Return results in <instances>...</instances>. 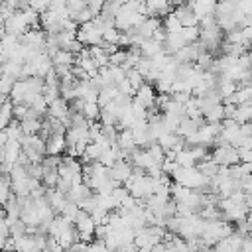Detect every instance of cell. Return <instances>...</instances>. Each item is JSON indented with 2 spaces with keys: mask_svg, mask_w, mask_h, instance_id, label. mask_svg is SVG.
Returning <instances> with one entry per match:
<instances>
[{
  "mask_svg": "<svg viewBox=\"0 0 252 252\" xmlns=\"http://www.w3.org/2000/svg\"><path fill=\"white\" fill-rule=\"evenodd\" d=\"M219 207H220L222 219H226L228 222L244 220L250 213V207L246 205V191L244 189H238L228 197H220Z\"/></svg>",
  "mask_w": 252,
  "mask_h": 252,
  "instance_id": "cell-1",
  "label": "cell"
},
{
  "mask_svg": "<svg viewBox=\"0 0 252 252\" xmlns=\"http://www.w3.org/2000/svg\"><path fill=\"white\" fill-rule=\"evenodd\" d=\"M199 41L205 45L207 51H215L222 43V28L217 24L215 14L205 16L199 20Z\"/></svg>",
  "mask_w": 252,
  "mask_h": 252,
  "instance_id": "cell-2",
  "label": "cell"
},
{
  "mask_svg": "<svg viewBox=\"0 0 252 252\" xmlns=\"http://www.w3.org/2000/svg\"><path fill=\"white\" fill-rule=\"evenodd\" d=\"M171 179L191 189L205 191V187H209V177H205V173L195 165H177L171 171Z\"/></svg>",
  "mask_w": 252,
  "mask_h": 252,
  "instance_id": "cell-3",
  "label": "cell"
},
{
  "mask_svg": "<svg viewBox=\"0 0 252 252\" xmlns=\"http://www.w3.org/2000/svg\"><path fill=\"white\" fill-rule=\"evenodd\" d=\"M102 28H104V24L96 16L77 28V39L83 45H100L102 43Z\"/></svg>",
  "mask_w": 252,
  "mask_h": 252,
  "instance_id": "cell-4",
  "label": "cell"
},
{
  "mask_svg": "<svg viewBox=\"0 0 252 252\" xmlns=\"http://www.w3.org/2000/svg\"><path fill=\"white\" fill-rule=\"evenodd\" d=\"M232 232V226H230V222L224 219V220H220V219H213V220H207L205 222V228H203V232H201V238L205 240V244L209 246V248H213L220 238H224V236H228Z\"/></svg>",
  "mask_w": 252,
  "mask_h": 252,
  "instance_id": "cell-5",
  "label": "cell"
},
{
  "mask_svg": "<svg viewBox=\"0 0 252 252\" xmlns=\"http://www.w3.org/2000/svg\"><path fill=\"white\" fill-rule=\"evenodd\" d=\"M146 18V14H142V12H138V10H134L128 2L126 4H122L120 6V10L116 12V18H114V26L120 30V32H126V30H132V28H136L142 20Z\"/></svg>",
  "mask_w": 252,
  "mask_h": 252,
  "instance_id": "cell-6",
  "label": "cell"
},
{
  "mask_svg": "<svg viewBox=\"0 0 252 252\" xmlns=\"http://www.w3.org/2000/svg\"><path fill=\"white\" fill-rule=\"evenodd\" d=\"M211 158L219 163V165H234L240 161L238 158V148L232 144H219L215 146V152L211 154Z\"/></svg>",
  "mask_w": 252,
  "mask_h": 252,
  "instance_id": "cell-7",
  "label": "cell"
},
{
  "mask_svg": "<svg viewBox=\"0 0 252 252\" xmlns=\"http://www.w3.org/2000/svg\"><path fill=\"white\" fill-rule=\"evenodd\" d=\"M75 228H77L81 240L91 242L93 240V234H94V228H96V222L91 217V213H87V211L81 209L79 215H77V219H75Z\"/></svg>",
  "mask_w": 252,
  "mask_h": 252,
  "instance_id": "cell-8",
  "label": "cell"
},
{
  "mask_svg": "<svg viewBox=\"0 0 252 252\" xmlns=\"http://www.w3.org/2000/svg\"><path fill=\"white\" fill-rule=\"evenodd\" d=\"M45 41H47V35L39 28H32V32H24L20 35V43L30 47L32 51H45Z\"/></svg>",
  "mask_w": 252,
  "mask_h": 252,
  "instance_id": "cell-9",
  "label": "cell"
},
{
  "mask_svg": "<svg viewBox=\"0 0 252 252\" xmlns=\"http://www.w3.org/2000/svg\"><path fill=\"white\" fill-rule=\"evenodd\" d=\"M28 28H30V24H28V20H26V14H24V10H20V12H14L10 18H6V20H4V30H6L8 33H14V35H22L24 32H28Z\"/></svg>",
  "mask_w": 252,
  "mask_h": 252,
  "instance_id": "cell-10",
  "label": "cell"
},
{
  "mask_svg": "<svg viewBox=\"0 0 252 252\" xmlns=\"http://www.w3.org/2000/svg\"><path fill=\"white\" fill-rule=\"evenodd\" d=\"M132 169H134L132 161L126 159V158H120V159H116V161L108 167V175H110L112 179H116L118 183H126V179L132 175Z\"/></svg>",
  "mask_w": 252,
  "mask_h": 252,
  "instance_id": "cell-11",
  "label": "cell"
},
{
  "mask_svg": "<svg viewBox=\"0 0 252 252\" xmlns=\"http://www.w3.org/2000/svg\"><path fill=\"white\" fill-rule=\"evenodd\" d=\"M67 150V138L61 132H51L45 138V156H61Z\"/></svg>",
  "mask_w": 252,
  "mask_h": 252,
  "instance_id": "cell-12",
  "label": "cell"
},
{
  "mask_svg": "<svg viewBox=\"0 0 252 252\" xmlns=\"http://www.w3.org/2000/svg\"><path fill=\"white\" fill-rule=\"evenodd\" d=\"M134 100H138L144 108H154V104H156V93H154V87L150 85V83H144L140 89H136V93H134Z\"/></svg>",
  "mask_w": 252,
  "mask_h": 252,
  "instance_id": "cell-13",
  "label": "cell"
},
{
  "mask_svg": "<svg viewBox=\"0 0 252 252\" xmlns=\"http://www.w3.org/2000/svg\"><path fill=\"white\" fill-rule=\"evenodd\" d=\"M45 199L49 201V205H51V209L55 211V213H63V209H65V205H67V193H61L57 187H45Z\"/></svg>",
  "mask_w": 252,
  "mask_h": 252,
  "instance_id": "cell-14",
  "label": "cell"
},
{
  "mask_svg": "<svg viewBox=\"0 0 252 252\" xmlns=\"http://www.w3.org/2000/svg\"><path fill=\"white\" fill-rule=\"evenodd\" d=\"M175 18L181 22V26H199V18L195 16L191 4H179L173 8Z\"/></svg>",
  "mask_w": 252,
  "mask_h": 252,
  "instance_id": "cell-15",
  "label": "cell"
},
{
  "mask_svg": "<svg viewBox=\"0 0 252 252\" xmlns=\"http://www.w3.org/2000/svg\"><path fill=\"white\" fill-rule=\"evenodd\" d=\"M116 144H118V148L124 152V156L128 158L138 146H136V142H134V134H132V128H120L118 130V138H116Z\"/></svg>",
  "mask_w": 252,
  "mask_h": 252,
  "instance_id": "cell-16",
  "label": "cell"
},
{
  "mask_svg": "<svg viewBox=\"0 0 252 252\" xmlns=\"http://www.w3.org/2000/svg\"><path fill=\"white\" fill-rule=\"evenodd\" d=\"M128 159L132 161V165L142 167V169H148L150 165L158 163V161L152 158V154L148 152V148H136V150L130 154V158H128Z\"/></svg>",
  "mask_w": 252,
  "mask_h": 252,
  "instance_id": "cell-17",
  "label": "cell"
},
{
  "mask_svg": "<svg viewBox=\"0 0 252 252\" xmlns=\"http://www.w3.org/2000/svg\"><path fill=\"white\" fill-rule=\"evenodd\" d=\"M189 4H191V8H193L195 16L201 20V18H205V16H213V14H215L219 0H191Z\"/></svg>",
  "mask_w": 252,
  "mask_h": 252,
  "instance_id": "cell-18",
  "label": "cell"
},
{
  "mask_svg": "<svg viewBox=\"0 0 252 252\" xmlns=\"http://www.w3.org/2000/svg\"><path fill=\"white\" fill-rule=\"evenodd\" d=\"M203 124V118H191V116H183L181 120H179V126H177V134L179 136H183V138H187V136H191V134H195L197 130H199V126Z\"/></svg>",
  "mask_w": 252,
  "mask_h": 252,
  "instance_id": "cell-19",
  "label": "cell"
},
{
  "mask_svg": "<svg viewBox=\"0 0 252 252\" xmlns=\"http://www.w3.org/2000/svg\"><path fill=\"white\" fill-rule=\"evenodd\" d=\"M148 16H165L171 12V2L169 0H146Z\"/></svg>",
  "mask_w": 252,
  "mask_h": 252,
  "instance_id": "cell-20",
  "label": "cell"
},
{
  "mask_svg": "<svg viewBox=\"0 0 252 252\" xmlns=\"http://www.w3.org/2000/svg\"><path fill=\"white\" fill-rule=\"evenodd\" d=\"M93 193H91V187L83 181V183H79V185H73L69 191H67V199H71V201H75V203H81V201H85L87 197H91Z\"/></svg>",
  "mask_w": 252,
  "mask_h": 252,
  "instance_id": "cell-21",
  "label": "cell"
},
{
  "mask_svg": "<svg viewBox=\"0 0 252 252\" xmlns=\"http://www.w3.org/2000/svg\"><path fill=\"white\" fill-rule=\"evenodd\" d=\"M140 51H142L144 57H154L159 51H163V43L158 41V39H154V37H148V39H144L140 43Z\"/></svg>",
  "mask_w": 252,
  "mask_h": 252,
  "instance_id": "cell-22",
  "label": "cell"
},
{
  "mask_svg": "<svg viewBox=\"0 0 252 252\" xmlns=\"http://www.w3.org/2000/svg\"><path fill=\"white\" fill-rule=\"evenodd\" d=\"M175 161H177V165H195L199 159H197L195 152L191 150V146H185L179 152H175Z\"/></svg>",
  "mask_w": 252,
  "mask_h": 252,
  "instance_id": "cell-23",
  "label": "cell"
},
{
  "mask_svg": "<svg viewBox=\"0 0 252 252\" xmlns=\"http://www.w3.org/2000/svg\"><path fill=\"white\" fill-rule=\"evenodd\" d=\"M232 118L236 122H252V102H244V104H236Z\"/></svg>",
  "mask_w": 252,
  "mask_h": 252,
  "instance_id": "cell-24",
  "label": "cell"
},
{
  "mask_svg": "<svg viewBox=\"0 0 252 252\" xmlns=\"http://www.w3.org/2000/svg\"><path fill=\"white\" fill-rule=\"evenodd\" d=\"M203 118H205V122H222L224 120V104L219 102V104L211 106L209 110L203 112Z\"/></svg>",
  "mask_w": 252,
  "mask_h": 252,
  "instance_id": "cell-25",
  "label": "cell"
},
{
  "mask_svg": "<svg viewBox=\"0 0 252 252\" xmlns=\"http://www.w3.org/2000/svg\"><path fill=\"white\" fill-rule=\"evenodd\" d=\"M53 65H75V61H77V55L73 53V51H69V49H59L53 57Z\"/></svg>",
  "mask_w": 252,
  "mask_h": 252,
  "instance_id": "cell-26",
  "label": "cell"
},
{
  "mask_svg": "<svg viewBox=\"0 0 252 252\" xmlns=\"http://www.w3.org/2000/svg\"><path fill=\"white\" fill-rule=\"evenodd\" d=\"M81 112L87 116V120H96V118H100V104L93 102V100H85Z\"/></svg>",
  "mask_w": 252,
  "mask_h": 252,
  "instance_id": "cell-27",
  "label": "cell"
},
{
  "mask_svg": "<svg viewBox=\"0 0 252 252\" xmlns=\"http://www.w3.org/2000/svg\"><path fill=\"white\" fill-rule=\"evenodd\" d=\"M20 124H22L24 134H37L39 128H41V120H39L37 116H33V118H24V120H20Z\"/></svg>",
  "mask_w": 252,
  "mask_h": 252,
  "instance_id": "cell-28",
  "label": "cell"
},
{
  "mask_svg": "<svg viewBox=\"0 0 252 252\" xmlns=\"http://www.w3.org/2000/svg\"><path fill=\"white\" fill-rule=\"evenodd\" d=\"M12 195V179L8 173H2L0 175V201L6 203V199Z\"/></svg>",
  "mask_w": 252,
  "mask_h": 252,
  "instance_id": "cell-29",
  "label": "cell"
},
{
  "mask_svg": "<svg viewBox=\"0 0 252 252\" xmlns=\"http://www.w3.org/2000/svg\"><path fill=\"white\" fill-rule=\"evenodd\" d=\"M126 77H128V81L132 83V87H134V89H140V87L144 85V75H142L136 67L128 69V71H126Z\"/></svg>",
  "mask_w": 252,
  "mask_h": 252,
  "instance_id": "cell-30",
  "label": "cell"
},
{
  "mask_svg": "<svg viewBox=\"0 0 252 252\" xmlns=\"http://www.w3.org/2000/svg\"><path fill=\"white\" fill-rule=\"evenodd\" d=\"M16 81H18V79H14V77L2 73V75H0V93H2V94H10L12 89H14V83H16Z\"/></svg>",
  "mask_w": 252,
  "mask_h": 252,
  "instance_id": "cell-31",
  "label": "cell"
},
{
  "mask_svg": "<svg viewBox=\"0 0 252 252\" xmlns=\"http://www.w3.org/2000/svg\"><path fill=\"white\" fill-rule=\"evenodd\" d=\"M116 87H118V91H120L122 94H134V93H136V89L132 87V83L128 81V77H124L122 81H118Z\"/></svg>",
  "mask_w": 252,
  "mask_h": 252,
  "instance_id": "cell-32",
  "label": "cell"
},
{
  "mask_svg": "<svg viewBox=\"0 0 252 252\" xmlns=\"http://www.w3.org/2000/svg\"><path fill=\"white\" fill-rule=\"evenodd\" d=\"M49 4H51V0H30V8L32 10H35V12H45V10H49Z\"/></svg>",
  "mask_w": 252,
  "mask_h": 252,
  "instance_id": "cell-33",
  "label": "cell"
},
{
  "mask_svg": "<svg viewBox=\"0 0 252 252\" xmlns=\"http://www.w3.org/2000/svg\"><path fill=\"white\" fill-rule=\"evenodd\" d=\"M28 110H30V106H28V104H24V102H20V104H14V118H18V120H24V118L28 116Z\"/></svg>",
  "mask_w": 252,
  "mask_h": 252,
  "instance_id": "cell-34",
  "label": "cell"
},
{
  "mask_svg": "<svg viewBox=\"0 0 252 252\" xmlns=\"http://www.w3.org/2000/svg\"><path fill=\"white\" fill-rule=\"evenodd\" d=\"M238 158H240V161L252 163V150L246 148V146H240V148H238Z\"/></svg>",
  "mask_w": 252,
  "mask_h": 252,
  "instance_id": "cell-35",
  "label": "cell"
},
{
  "mask_svg": "<svg viewBox=\"0 0 252 252\" xmlns=\"http://www.w3.org/2000/svg\"><path fill=\"white\" fill-rule=\"evenodd\" d=\"M242 189L246 193H252V173H248L244 179H242Z\"/></svg>",
  "mask_w": 252,
  "mask_h": 252,
  "instance_id": "cell-36",
  "label": "cell"
},
{
  "mask_svg": "<svg viewBox=\"0 0 252 252\" xmlns=\"http://www.w3.org/2000/svg\"><path fill=\"white\" fill-rule=\"evenodd\" d=\"M246 224H248V232L252 234V211H250L248 217H246Z\"/></svg>",
  "mask_w": 252,
  "mask_h": 252,
  "instance_id": "cell-37",
  "label": "cell"
},
{
  "mask_svg": "<svg viewBox=\"0 0 252 252\" xmlns=\"http://www.w3.org/2000/svg\"><path fill=\"white\" fill-rule=\"evenodd\" d=\"M173 6H179V4H185V0H169Z\"/></svg>",
  "mask_w": 252,
  "mask_h": 252,
  "instance_id": "cell-38",
  "label": "cell"
},
{
  "mask_svg": "<svg viewBox=\"0 0 252 252\" xmlns=\"http://www.w3.org/2000/svg\"><path fill=\"white\" fill-rule=\"evenodd\" d=\"M2 28H4V18L0 16V30H2Z\"/></svg>",
  "mask_w": 252,
  "mask_h": 252,
  "instance_id": "cell-39",
  "label": "cell"
},
{
  "mask_svg": "<svg viewBox=\"0 0 252 252\" xmlns=\"http://www.w3.org/2000/svg\"><path fill=\"white\" fill-rule=\"evenodd\" d=\"M116 2H118V4H126L128 0H116Z\"/></svg>",
  "mask_w": 252,
  "mask_h": 252,
  "instance_id": "cell-40",
  "label": "cell"
},
{
  "mask_svg": "<svg viewBox=\"0 0 252 252\" xmlns=\"http://www.w3.org/2000/svg\"><path fill=\"white\" fill-rule=\"evenodd\" d=\"M2 73H4V69H2V61H0V75H2Z\"/></svg>",
  "mask_w": 252,
  "mask_h": 252,
  "instance_id": "cell-41",
  "label": "cell"
},
{
  "mask_svg": "<svg viewBox=\"0 0 252 252\" xmlns=\"http://www.w3.org/2000/svg\"><path fill=\"white\" fill-rule=\"evenodd\" d=\"M0 175H2V167H0Z\"/></svg>",
  "mask_w": 252,
  "mask_h": 252,
  "instance_id": "cell-42",
  "label": "cell"
},
{
  "mask_svg": "<svg viewBox=\"0 0 252 252\" xmlns=\"http://www.w3.org/2000/svg\"><path fill=\"white\" fill-rule=\"evenodd\" d=\"M250 211H252V209H250Z\"/></svg>",
  "mask_w": 252,
  "mask_h": 252,
  "instance_id": "cell-43",
  "label": "cell"
}]
</instances>
